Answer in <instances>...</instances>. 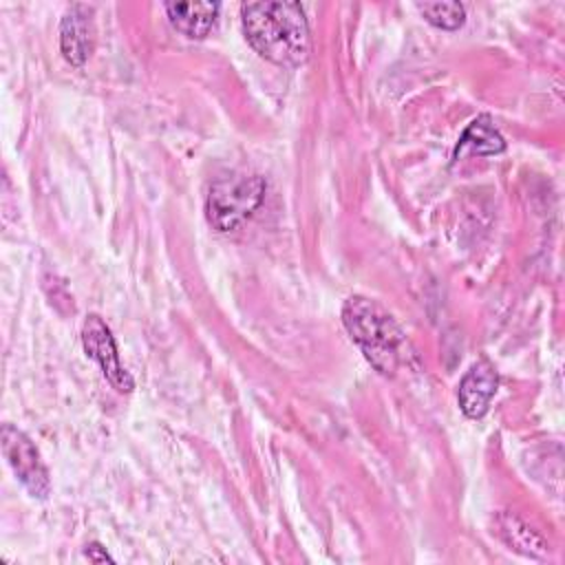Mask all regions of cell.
Listing matches in <instances>:
<instances>
[{
  "label": "cell",
  "mask_w": 565,
  "mask_h": 565,
  "mask_svg": "<svg viewBox=\"0 0 565 565\" xmlns=\"http://www.w3.org/2000/svg\"><path fill=\"white\" fill-rule=\"evenodd\" d=\"M241 22L247 42L260 57L278 66H300L309 60L311 35L298 2H245Z\"/></svg>",
  "instance_id": "6da1fadb"
},
{
  "label": "cell",
  "mask_w": 565,
  "mask_h": 565,
  "mask_svg": "<svg viewBox=\"0 0 565 565\" xmlns=\"http://www.w3.org/2000/svg\"><path fill=\"white\" fill-rule=\"evenodd\" d=\"M342 322L351 340L382 375H395L397 369L408 362L413 351L404 329L375 300L364 296L347 298L342 307Z\"/></svg>",
  "instance_id": "7a4b0ae2"
},
{
  "label": "cell",
  "mask_w": 565,
  "mask_h": 565,
  "mask_svg": "<svg viewBox=\"0 0 565 565\" xmlns=\"http://www.w3.org/2000/svg\"><path fill=\"white\" fill-rule=\"evenodd\" d=\"M265 179L254 172H230L218 177L205 196V216L216 232L241 227L265 199Z\"/></svg>",
  "instance_id": "3957f363"
},
{
  "label": "cell",
  "mask_w": 565,
  "mask_h": 565,
  "mask_svg": "<svg viewBox=\"0 0 565 565\" xmlns=\"http://www.w3.org/2000/svg\"><path fill=\"white\" fill-rule=\"evenodd\" d=\"M0 441L7 463L11 466L18 481L26 488V492L33 499H46L51 492V479L33 441L13 424H2Z\"/></svg>",
  "instance_id": "277c9868"
},
{
  "label": "cell",
  "mask_w": 565,
  "mask_h": 565,
  "mask_svg": "<svg viewBox=\"0 0 565 565\" xmlns=\"http://www.w3.org/2000/svg\"><path fill=\"white\" fill-rule=\"evenodd\" d=\"M82 344H84L86 355L93 358L99 364L104 377L108 380V384L117 393H130L135 388V380L130 377V373L119 362V353H117L113 331L97 313H90L84 320Z\"/></svg>",
  "instance_id": "5b68a950"
},
{
  "label": "cell",
  "mask_w": 565,
  "mask_h": 565,
  "mask_svg": "<svg viewBox=\"0 0 565 565\" xmlns=\"http://www.w3.org/2000/svg\"><path fill=\"white\" fill-rule=\"evenodd\" d=\"M95 46L93 7L75 2L66 9L60 24V49L66 62L82 66Z\"/></svg>",
  "instance_id": "8992f818"
},
{
  "label": "cell",
  "mask_w": 565,
  "mask_h": 565,
  "mask_svg": "<svg viewBox=\"0 0 565 565\" xmlns=\"http://www.w3.org/2000/svg\"><path fill=\"white\" fill-rule=\"evenodd\" d=\"M497 384H499V375L492 362L488 358L477 360L459 382L457 397H459L461 413L470 419H481L490 408V402L497 393Z\"/></svg>",
  "instance_id": "52a82bcc"
},
{
  "label": "cell",
  "mask_w": 565,
  "mask_h": 565,
  "mask_svg": "<svg viewBox=\"0 0 565 565\" xmlns=\"http://www.w3.org/2000/svg\"><path fill=\"white\" fill-rule=\"evenodd\" d=\"M170 24L190 40H203L218 13V2H166Z\"/></svg>",
  "instance_id": "ba28073f"
},
{
  "label": "cell",
  "mask_w": 565,
  "mask_h": 565,
  "mask_svg": "<svg viewBox=\"0 0 565 565\" xmlns=\"http://www.w3.org/2000/svg\"><path fill=\"white\" fill-rule=\"evenodd\" d=\"M505 150V139L501 137V132L494 128L492 119L488 115H479L477 119H472L468 124V128L463 130L459 143H457V152L455 157L459 159V154L463 152H477V154H499Z\"/></svg>",
  "instance_id": "9c48e42d"
},
{
  "label": "cell",
  "mask_w": 565,
  "mask_h": 565,
  "mask_svg": "<svg viewBox=\"0 0 565 565\" xmlns=\"http://www.w3.org/2000/svg\"><path fill=\"white\" fill-rule=\"evenodd\" d=\"M499 527H501V534L505 536L508 545H512L514 550H519V552H523V554H527V556H543V554L547 552L545 541H543L539 534H534V532H532L523 521H519L516 516L503 514Z\"/></svg>",
  "instance_id": "30bf717a"
},
{
  "label": "cell",
  "mask_w": 565,
  "mask_h": 565,
  "mask_svg": "<svg viewBox=\"0 0 565 565\" xmlns=\"http://www.w3.org/2000/svg\"><path fill=\"white\" fill-rule=\"evenodd\" d=\"M419 13L426 18L437 29L444 31H455L463 24L466 20V9L457 0H444V2H419L417 4Z\"/></svg>",
  "instance_id": "8fae6325"
},
{
  "label": "cell",
  "mask_w": 565,
  "mask_h": 565,
  "mask_svg": "<svg viewBox=\"0 0 565 565\" xmlns=\"http://www.w3.org/2000/svg\"><path fill=\"white\" fill-rule=\"evenodd\" d=\"M86 556H88V561H93V563H113V558L108 556V552L99 545V543H90L88 547H86V552H84Z\"/></svg>",
  "instance_id": "7c38bea8"
}]
</instances>
